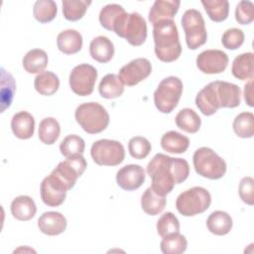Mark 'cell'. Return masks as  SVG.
Listing matches in <instances>:
<instances>
[{"label":"cell","instance_id":"obj_1","mask_svg":"<svg viewBox=\"0 0 254 254\" xmlns=\"http://www.w3.org/2000/svg\"><path fill=\"white\" fill-rule=\"evenodd\" d=\"M147 174L152 179L151 188L159 194L166 195L173 190L175 185L188 179L190 165L185 159L159 153L149 162Z\"/></svg>","mask_w":254,"mask_h":254},{"label":"cell","instance_id":"obj_2","mask_svg":"<svg viewBox=\"0 0 254 254\" xmlns=\"http://www.w3.org/2000/svg\"><path fill=\"white\" fill-rule=\"evenodd\" d=\"M240 97L241 90L238 85L228 81L215 80L198 91L195 97V105L203 115L210 116L219 108L239 106Z\"/></svg>","mask_w":254,"mask_h":254},{"label":"cell","instance_id":"obj_3","mask_svg":"<svg viewBox=\"0 0 254 254\" xmlns=\"http://www.w3.org/2000/svg\"><path fill=\"white\" fill-rule=\"evenodd\" d=\"M155 54L164 63L178 60L182 54L179 32L174 20H162L153 25Z\"/></svg>","mask_w":254,"mask_h":254},{"label":"cell","instance_id":"obj_4","mask_svg":"<svg viewBox=\"0 0 254 254\" xmlns=\"http://www.w3.org/2000/svg\"><path fill=\"white\" fill-rule=\"evenodd\" d=\"M112 31L134 47L143 45L147 39V24L138 12L122 13L114 23Z\"/></svg>","mask_w":254,"mask_h":254},{"label":"cell","instance_id":"obj_5","mask_svg":"<svg viewBox=\"0 0 254 254\" xmlns=\"http://www.w3.org/2000/svg\"><path fill=\"white\" fill-rule=\"evenodd\" d=\"M74 117L79 126L88 134L104 131L110 120L106 109L97 102H86L78 105Z\"/></svg>","mask_w":254,"mask_h":254},{"label":"cell","instance_id":"obj_6","mask_svg":"<svg viewBox=\"0 0 254 254\" xmlns=\"http://www.w3.org/2000/svg\"><path fill=\"white\" fill-rule=\"evenodd\" d=\"M192 163L195 172L209 180L221 179L226 173L225 161L208 147L198 148L192 156Z\"/></svg>","mask_w":254,"mask_h":254},{"label":"cell","instance_id":"obj_7","mask_svg":"<svg viewBox=\"0 0 254 254\" xmlns=\"http://www.w3.org/2000/svg\"><path fill=\"white\" fill-rule=\"evenodd\" d=\"M211 203L209 191L202 187H193L183 191L176 200L177 210L184 216L204 212Z\"/></svg>","mask_w":254,"mask_h":254},{"label":"cell","instance_id":"obj_8","mask_svg":"<svg viewBox=\"0 0 254 254\" xmlns=\"http://www.w3.org/2000/svg\"><path fill=\"white\" fill-rule=\"evenodd\" d=\"M183 82L177 76L164 78L154 92V103L162 113H171L183 94Z\"/></svg>","mask_w":254,"mask_h":254},{"label":"cell","instance_id":"obj_9","mask_svg":"<svg viewBox=\"0 0 254 254\" xmlns=\"http://www.w3.org/2000/svg\"><path fill=\"white\" fill-rule=\"evenodd\" d=\"M186 43L190 50H196L206 43L207 33L201 13L196 9L187 10L182 17Z\"/></svg>","mask_w":254,"mask_h":254},{"label":"cell","instance_id":"obj_10","mask_svg":"<svg viewBox=\"0 0 254 254\" xmlns=\"http://www.w3.org/2000/svg\"><path fill=\"white\" fill-rule=\"evenodd\" d=\"M90 155L97 165L113 167L124 161L125 150L119 141L101 139L92 144Z\"/></svg>","mask_w":254,"mask_h":254},{"label":"cell","instance_id":"obj_11","mask_svg":"<svg viewBox=\"0 0 254 254\" xmlns=\"http://www.w3.org/2000/svg\"><path fill=\"white\" fill-rule=\"evenodd\" d=\"M97 78V70L88 64H80L74 66L68 77L71 90L79 96L90 95L93 91Z\"/></svg>","mask_w":254,"mask_h":254},{"label":"cell","instance_id":"obj_12","mask_svg":"<svg viewBox=\"0 0 254 254\" xmlns=\"http://www.w3.org/2000/svg\"><path fill=\"white\" fill-rule=\"evenodd\" d=\"M87 167L86 161L82 155H76L66 158L64 161L53 170L52 174L60 179L68 189H72L77 179L83 174Z\"/></svg>","mask_w":254,"mask_h":254},{"label":"cell","instance_id":"obj_13","mask_svg":"<svg viewBox=\"0 0 254 254\" xmlns=\"http://www.w3.org/2000/svg\"><path fill=\"white\" fill-rule=\"evenodd\" d=\"M152 72V64L148 59L138 58L123 65L119 70V78L124 85L133 86L146 79Z\"/></svg>","mask_w":254,"mask_h":254},{"label":"cell","instance_id":"obj_14","mask_svg":"<svg viewBox=\"0 0 254 254\" xmlns=\"http://www.w3.org/2000/svg\"><path fill=\"white\" fill-rule=\"evenodd\" d=\"M67 190L65 185L52 173L41 183V198L51 207L60 206L64 201Z\"/></svg>","mask_w":254,"mask_h":254},{"label":"cell","instance_id":"obj_15","mask_svg":"<svg viewBox=\"0 0 254 254\" xmlns=\"http://www.w3.org/2000/svg\"><path fill=\"white\" fill-rule=\"evenodd\" d=\"M228 65L227 55L220 50H206L196 57L197 68L206 74L223 72Z\"/></svg>","mask_w":254,"mask_h":254},{"label":"cell","instance_id":"obj_16","mask_svg":"<svg viewBox=\"0 0 254 254\" xmlns=\"http://www.w3.org/2000/svg\"><path fill=\"white\" fill-rule=\"evenodd\" d=\"M144 169L136 164L122 167L116 174V183L124 190H135L145 182Z\"/></svg>","mask_w":254,"mask_h":254},{"label":"cell","instance_id":"obj_17","mask_svg":"<svg viewBox=\"0 0 254 254\" xmlns=\"http://www.w3.org/2000/svg\"><path fill=\"white\" fill-rule=\"evenodd\" d=\"M66 219L59 211L44 212L38 219L40 231L49 236H55L63 233L66 228Z\"/></svg>","mask_w":254,"mask_h":254},{"label":"cell","instance_id":"obj_18","mask_svg":"<svg viewBox=\"0 0 254 254\" xmlns=\"http://www.w3.org/2000/svg\"><path fill=\"white\" fill-rule=\"evenodd\" d=\"M181 2L179 0H156L149 11L148 19L151 24L162 20H173L179 11Z\"/></svg>","mask_w":254,"mask_h":254},{"label":"cell","instance_id":"obj_19","mask_svg":"<svg viewBox=\"0 0 254 254\" xmlns=\"http://www.w3.org/2000/svg\"><path fill=\"white\" fill-rule=\"evenodd\" d=\"M11 129L13 134L22 140L30 139L35 131V119L27 111H19L13 115L11 120Z\"/></svg>","mask_w":254,"mask_h":254},{"label":"cell","instance_id":"obj_20","mask_svg":"<svg viewBox=\"0 0 254 254\" xmlns=\"http://www.w3.org/2000/svg\"><path fill=\"white\" fill-rule=\"evenodd\" d=\"M89 54L94 61L106 64L114 56L113 43L105 36H98L90 42Z\"/></svg>","mask_w":254,"mask_h":254},{"label":"cell","instance_id":"obj_21","mask_svg":"<svg viewBox=\"0 0 254 254\" xmlns=\"http://www.w3.org/2000/svg\"><path fill=\"white\" fill-rule=\"evenodd\" d=\"M57 45L58 49L65 55L76 54L82 48V36L76 30H64L58 35Z\"/></svg>","mask_w":254,"mask_h":254},{"label":"cell","instance_id":"obj_22","mask_svg":"<svg viewBox=\"0 0 254 254\" xmlns=\"http://www.w3.org/2000/svg\"><path fill=\"white\" fill-rule=\"evenodd\" d=\"M36 212V203L29 195L17 196L11 202V213L17 220L28 221L35 216Z\"/></svg>","mask_w":254,"mask_h":254},{"label":"cell","instance_id":"obj_23","mask_svg":"<svg viewBox=\"0 0 254 254\" xmlns=\"http://www.w3.org/2000/svg\"><path fill=\"white\" fill-rule=\"evenodd\" d=\"M254 55L244 53L238 55L232 63L231 72L234 77L240 80H250L254 76Z\"/></svg>","mask_w":254,"mask_h":254},{"label":"cell","instance_id":"obj_24","mask_svg":"<svg viewBox=\"0 0 254 254\" xmlns=\"http://www.w3.org/2000/svg\"><path fill=\"white\" fill-rule=\"evenodd\" d=\"M231 216L222 210H216L209 214L206 219V227L214 235L222 236L230 232L232 228Z\"/></svg>","mask_w":254,"mask_h":254},{"label":"cell","instance_id":"obj_25","mask_svg":"<svg viewBox=\"0 0 254 254\" xmlns=\"http://www.w3.org/2000/svg\"><path fill=\"white\" fill-rule=\"evenodd\" d=\"M167 203L166 195L159 194L151 187L146 189L141 196V207L148 215H157L161 213Z\"/></svg>","mask_w":254,"mask_h":254},{"label":"cell","instance_id":"obj_26","mask_svg":"<svg viewBox=\"0 0 254 254\" xmlns=\"http://www.w3.org/2000/svg\"><path fill=\"white\" fill-rule=\"evenodd\" d=\"M161 146L168 153L183 154L188 150L190 140L177 131H168L161 138Z\"/></svg>","mask_w":254,"mask_h":254},{"label":"cell","instance_id":"obj_27","mask_svg":"<svg viewBox=\"0 0 254 254\" xmlns=\"http://www.w3.org/2000/svg\"><path fill=\"white\" fill-rule=\"evenodd\" d=\"M48 55L44 50H30L23 58L22 64L24 69L29 73H41L48 65Z\"/></svg>","mask_w":254,"mask_h":254},{"label":"cell","instance_id":"obj_28","mask_svg":"<svg viewBox=\"0 0 254 254\" xmlns=\"http://www.w3.org/2000/svg\"><path fill=\"white\" fill-rule=\"evenodd\" d=\"M98 91L101 97L106 99H114L122 95L124 92V84L117 74L108 73L100 80Z\"/></svg>","mask_w":254,"mask_h":254},{"label":"cell","instance_id":"obj_29","mask_svg":"<svg viewBox=\"0 0 254 254\" xmlns=\"http://www.w3.org/2000/svg\"><path fill=\"white\" fill-rule=\"evenodd\" d=\"M34 86L40 94L50 96L58 91L60 79L58 75L52 71H43L35 77Z\"/></svg>","mask_w":254,"mask_h":254},{"label":"cell","instance_id":"obj_30","mask_svg":"<svg viewBox=\"0 0 254 254\" xmlns=\"http://www.w3.org/2000/svg\"><path fill=\"white\" fill-rule=\"evenodd\" d=\"M177 126L190 134L196 133L201 125V119L198 114L190 108H183L176 115Z\"/></svg>","mask_w":254,"mask_h":254},{"label":"cell","instance_id":"obj_31","mask_svg":"<svg viewBox=\"0 0 254 254\" xmlns=\"http://www.w3.org/2000/svg\"><path fill=\"white\" fill-rule=\"evenodd\" d=\"M187 238L179 232L171 233L163 237L160 248L164 254H182L187 250Z\"/></svg>","mask_w":254,"mask_h":254},{"label":"cell","instance_id":"obj_32","mask_svg":"<svg viewBox=\"0 0 254 254\" xmlns=\"http://www.w3.org/2000/svg\"><path fill=\"white\" fill-rule=\"evenodd\" d=\"M61 126L53 117L44 118L39 125V139L46 145H53L60 137Z\"/></svg>","mask_w":254,"mask_h":254},{"label":"cell","instance_id":"obj_33","mask_svg":"<svg viewBox=\"0 0 254 254\" xmlns=\"http://www.w3.org/2000/svg\"><path fill=\"white\" fill-rule=\"evenodd\" d=\"M201 4L213 22H222L227 19L229 13V3L226 0H202Z\"/></svg>","mask_w":254,"mask_h":254},{"label":"cell","instance_id":"obj_34","mask_svg":"<svg viewBox=\"0 0 254 254\" xmlns=\"http://www.w3.org/2000/svg\"><path fill=\"white\" fill-rule=\"evenodd\" d=\"M233 131L240 138H252L254 135V115L252 112L239 113L233 120Z\"/></svg>","mask_w":254,"mask_h":254},{"label":"cell","instance_id":"obj_35","mask_svg":"<svg viewBox=\"0 0 254 254\" xmlns=\"http://www.w3.org/2000/svg\"><path fill=\"white\" fill-rule=\"evenodd\" d=\"M91 1L86 0H64L63 1V14L67 21H78L80 20Z\"/></svg>","mask_w":254,"mask_h":254},{"label":"cell","instance_id":"obj_36","mask_svg":"<svg viewBox=\"0 0 254 254\" xmlns=\"http://www.w3.org/2000/svg\"><path fill=\"white\" fill-rule=\"evenodd\" d=\"M58 13V7L53 0H38L34 4L33 15L35 19L42 23H48L53 21Z\"/></svg>","mask_w":254,"mask_h":254},{"label":"cell","instance_id":"obj_37","mask_svg":"<svg viewBox=\"0 0 254 254\" xmlns=\"http://www.w3.org/2000/svg\"><path fill=\"white\" fill-rule=\"evenodd\" d=\"M16 83L11 73L7 72L3 67L1 68V112L11 105Z\"/></svg>","mask_w":254,"mask_h":254},{"label":"cell","instance_id":"obj_38","mask_svg":"<svg viewBox=\"0 0 254 254\" xmlns=\"http://www.w3.org/2000/svg\"><path fill=\"white\" fill-rule=\"evenodd\" d=\"M85 149L84 140L75 134L67 135L60 144V151L65 158L82 155Z\"/></svg>","mask_w":254,"mask_h":254},{"label":"cell","instance_id":"obj_39","mask_svg":"<svg viewBox=\"0 0 254 254\" xmlns=\"http://www.w3.org/2000/svg\"><path fill=\"white\" fill-rule=\"evenodd\" d=\"M124 12V8L119 4L105 5L99 13V22L103 28L112 31L115 21Z\"/></svg>","mask_w":254,"mask_h":254},{"label":"cell","instance_id":"obj_40","mask_svg":"<svg viewBox=\"0 0 254 254\" xmlns=\"http://www.w3.org/2000/svg\"><path fill=\"white\" fill-rule=\"evenodd\" d=\"M157 232L163 238L171 233L180 231V221L173 212H165L157 221Z\"/></svg>","mask_w":254,"mask_h":254},{"label":"cell","instance_id":"obj_41","mask_svg":"<svg viewBox=\"0 0 254 254\" xmlns=\"http://www.w3.org/2000/svg\"><path fill=\"white\" fill-rule=\"evenodd\" d=\"M151 143L142 136L132 137L128 142V151L131 157L137 160L145 159L151 152Z\"/></svg>","mask_w":254,"mask_h":254},{"label":"cell","instance_id":"obj_42","mask_svg":"<svg viewBox=\"0 0 254 254\" xmlns=\"http://www.w3.org/2000/svg\"><path fill=\"white\" fill-rule=\"evenodd\" d=\"M244 39L245 36L242 30L238 28H231L223 33L221 43L227 50H237L244 43Z\"/></svg>","mask_w":254,"mask_h":254},{"label":"cell","instance_id":"obj_43","mask_svg":"<svg viewBox=\"0 0 254 254\" xmlns=\"http://www.w3.org/2000/svg\"><path fill=\"white\" fill-rule=\"evenodd\" d=\"M254 19V5L251 1H240L235 9V20L241 25H248Z\"/></svg>","mask_w":254,"mask_h":254},{"label":"cell","instance_id":"obj_44","mask_svg":"<svg viewBox=\"0 0 254 254\" xmlns=\"http://www.w3.org/2000/svg\"><path fill=\"white\" fill-rule=\"evenodd\" d=\"M239 196L243 202L248 205L254 203V180L251 177H244L238 188Z\"/></svg>","mask_w":254,"mask_h":254},{"label":"cell","instance_id":"obj_45","mask_svg":"<svg viewBox=\"0 0 254 254\" xmlns=\"http://www.w3.org/2000/svg\"><path fill=\"white\" fill-rule=\"evenodd\" d=\"M244 99L247 105L250 107L254 106L253 103V79H250L245 85H244Z\"/></svg>","mask_w":254,"mask_h":254}]
</instances>
